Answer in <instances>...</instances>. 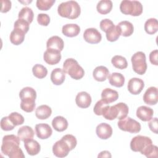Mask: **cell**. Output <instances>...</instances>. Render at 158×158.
Instances as JSON below:
<instances>
[{
	"label": "cell",
	"instance_id": "6da1fadb",
	"mask_svg": "<svg viewBox=\"0 0 158 158\" xmlns=\"http://www.w3.org/2000/svg\"><path fill=\"white\" fill-rule=\"evenodd\" d=\"M20 139L14 135H5L2 138L1 152L10 158H24L25 155L19 147Z\"/></svg>",
	"mask_w": 158,
	"mask_h": 158
},
{
	"label": "cell",
	"instance_id": "7a4b0ae2",
	"mask_svg": "<svg viewBox=\"0 0 158 158\" xmlns=\"http://www.w3.org/2000/svg\"><path fill=\"white\" fill-rule=\"evenodd\" d=\"M59 15L69 19H75L81 13V8L75 1H69L60 3L57 7Z\"/></svg>",
	"mask_w": 158,
	"mask_h": 158
},
{
	"label": "cell",
	"instance_id": "3957f363",
	"mask_svg": "<svg viewBox=\"0 0 158 158\" xmlns=\"http://www.w3.org/2000/svg\"><path fill=\"white\" fill-rule=\"evenodd\" d=\"M64 71L68 73L71 78L75 80H80L85 75L83 69L78 64V62L73 59H67L63 64Z\"/></svg>",
	"mask_w": 158,
	"mask_h": 158
},
{
	"label": "cell",
	"instance_id": "277c9868",
	"mask_svg": "<svg viewBox=\"0 0 158 158\" xmlns=\"http://www.w3.org/2000/svg\"><path fill=\"white\" fill-rule=\"evenodd\" d=\"M120 10L125 15L139 16L143 12V6L138 1H122L120 5Z\"/></svg>",
	"mask_w": 158,
	"mask_h": 158
},
{
	"label": "cell",
	"instance_id": "5b68a950",
	"mask_svg": "<svg viewBox=\"0 0 158 158\" xmlns=\"http://www.w3.org/2000/svg\"><path fill=\"white\" fill-rule=\"evenodd\" d=\"M132 67L135 72L139 75H143L147 70L146 55L143 52H135L131 58Z\"/></svg>",
	"mask_w": 158,
	"mask_h": 158
},
{
	"label": "cell",
	"instance_id": "8992f818",
	"mask_svg": "<svg viewBox=\"0 0 158 158\" xmlns=\"http://www.w3.org/2000/svg\"><path fill=\"white\" fill-rule=\"evenodd\" d=\"M117 125L121 130L131 133H137L141 130L140 123L129 117H126L120 120L117 123Z\"/></svg>",
	"mask_w": 158,
	"mask_h": 158
},
{
	"label": "cell",
	"instance_id": "52a82bcc",
	"mask_svg": "<svg viewBox=\"0 0 158 158\" xmlns=\"http://www.w3.org/2000/svg\"><path fill=\"white\" fill-rule=\"evenodd\" d=\"M152 141L150 138L142 135H137L133 138L130 141V148L134 152H140L141 154Z\"/></svg>",
	"mask_w": 158,
	"mask_h": 158
},
{
	"label": "cell",
	"instance_id": "ba28073f",
	"mask_svg": "<svg viewBox=\"0 0 158 158\" xmlns=\"http://www.w3.org/2000/svg\"><path fill=\"white\" fill-rule=\"evenodd\" d=\"M19 97L22 104H35L36 92L33 88L27 86L21 89Z\"/></svg>",
	"mask_w": 158,
	"mask_h": 158
},
{
	"label": "cell",
	"instance_id": "9c48e42d",
	"mask_svg": "<svg viewBox=\"0 0 158 158\" xmlns=\"http://www.w3.org/2000/svg\"><path fill=\"white\" fill-rule=\"evenodd\" d=\"M70 151L68 144L61 138L56 141L52 146V152L57 157H64Z\"/></svg>",
	"mask_w": 158,
	"mask_h": 158
},
{
	"label": "cell",
	"instance_id": "30bf717a",
	"mask_svg": "<svg viewBox=\"0 0 158 158\" xmlns=\"http://www.w3.org/2000/svg\"><path fill=\"white\" fill-rule=\"evenodd\" d=\"M84 40L90 44L99 43L102 39L101 33L95 28H89L85 30L83 33Z\"/></svg>",
	"mask_w": 158,
	"mask_h": 158
},
{
	"label": "cell",
	"instance_id": "8fae6325",
	"mask_svg": "<svg viewBox=\"0 0 158 158\" xmlns=\"http://www.w3.org/2000/svg\"><path fill=\"white\" fill-rule=\"evenodd\" d=\"M44 60L49 65H55L59 63L61 59L60 51L47 49L43 54Z\"/></svg>",
	"mask_w": 158,
	"mask_h": 158
},
{
	"label": "cell",
	"instance_id": "7c38bea8",
	"mask_svg": "<svg viewBox=\"0 0 158 158\" xmlns=\"http://www.w3.org/2000/svg\"><path fill=\"white\" fill-rule=\"evenodd\" d=\"M144 87V83L143 80L138 78H132L128 83L127 88L128 91L132 94H139Z\"/></svg>",
	"mask_w": 158,
	"mask_h": 158
},
{
	"label": "cell",
	"instance_id": "4fadbf2b",
	"mask_svg": "<svg viewBox=\"0 0 158 158\" xmlns=\"http://www.w3.org/2000/svg\"><path fill=\"white\" fill-rule=\"evenodd\" d=\"M144 102L148 105H155L158 101L157 88L151 86L146 89L143 95Z\"/></svg>",
	"mask_w": 158,
	"mask_h": 158
},
{
	"label": "cell",
	"instance_id": "5bb4252c",
	"mask_svg": "<svg viewBox=\"0 0 158 158\" xmlns=\"http://www.w3.org/2000/svg\"><path fill=\"white\" fill-rule=\"evenodd\" d=\"M35 132L38 138L44 139L51 136L52 130L48 124L42 123L35 125Z\"/></svg>",
	"mask_w": 158,
	"mask_h": 158
},
{
	"label": "cell",
	"instance_id": "9a60e30c",
	"mask_svg": "<svg viewBox=\"0 0 158 158\" xmlns=\"http://www.w3.org/2000/svg\"><path fill=\"white\" fill-rule=\"evenodd\" d=\"M97 136L102 139H107L112 135V128L111 126L106 123H99L96 128Z\"/></svg>",
	"mask_w": 158,
	"mask_h": 158
},
{
	"label": "cell",
	"instance_id": "2e32d148",
	"mask_svg": "<svg viewBox=\"0 0 158 158\" xmlns=\"http://www.w3.org/2000/svg\"><path fill=\"white\" fill-rule=\"evenodd\" d=\"M75 102L80 108H87L91 103V97L87 92L81 91L76 96Z\"/></svg>",
	"mask_w": 158,
	"mask_h": 158
},
{
	"label": "cell",
	"instance_id": "e0dca14e",
	"mask_svg": "<svg viewBox=\"0 0 158 158\" xmlns=\"http://www.w3.org/2000/svg\"><path fill=\"white\" fill-rule=\"evenodd\" d=\"M136 116L141 120L144 122L149 121L153 116V110L148 106H141L136 110Z\"/></svg>",
	"mask_w": 158,
	"mask_h": 158
},
{
	"label": "cell",
	"instance_id": "ac0fdd59",
	"mask_svg": "<svg viewBox=\"0 0 158 158\" xmlns=\"http://www.w3.org/2000/svg\"><path fill=\"white\" fill-rule=\"evenodd\" d=\"M64 43L63 40L58 36H52L49 38L46 42L47 49H54L59 51L63 50Z\"/></svg>",
	"mask_w": 158,
	"mask_h": 158
},
{
	"label": "cell",
	"instance_id": "d6986e66",
	"mask_svg": "<svg viewBox=\"0 0 158 158\" xmlns=\"http://www.w3.org/2000/svg\"><path fill=\"white\" fill-rule=\"evenodd\" d=\"M24 146L27 153L30 156L38 154L41 150V146L38 142L33 139H29L24 141Z\"/></svg>",
	"mask_w": 158,
	"mask_h": 158
},
{
	"label": "cell",
	"instance_id": "ffe728a7",
	"mask_svg": "<svg viewBox=\"0 0 158 158\" xmlns=\"http://www.w3.org/2000/svg\"><path fill=\"white\" fill-rule=\"evenodd\" d=\"M65 78V72L60 68L54 69L51 73V80L56 85L62 84Z\"/></svg>",
	"mask_w": 158,
	"mask_h": 158
},
{
	"label": "cell",
	"instance_id": "44dd1931",
	"mask_svg": "<svg viewBox=\"0 0 158 158\" xmlns=\"http://www.w3.org/2000/svg\"><path fill=\"white\" fill-rule=\"evenodd\" d=\"M109 71L107 67L103 65L96 67L93 72L94 79L98 81H104L108 77Z\"/></svg>",
	"mask_w": 158,
	"mask_h": 158
},
{
	"label": "cell",
	"instance_id": "7402d4cb",
	"mask_svg": "<svg viewBox=\"0 0 158 158\" xmlns=\"http://www.w3.org/2000/svg\"><path fill=\"white\" fill-rule=\"evenodd\" d=\"M102 99L107 104L113 102L118 98V93L117 91L111 88H105L101 93Z\"/></svg>",
	"mask_w": 158,
	"mask_h": 158
},
{
	"label": "cell",
	"instance_id": "603a6c76",
	"mask_svg": "<svg viewBox=\"0 0 158 158\" xmlns=\"http://www.w3.org/2000/svg\"><path fill=\"white\" fill-rule=\"evenodd\" d=\"M80 31V27L75 23H68L62 27V32L67 37H74L77 36Z\"/></svg>",
	"mask_w": 158,
	"mask_h": 158
},
{
	"label": "cell",
	"instance_id": "cb8c5ba5",
	"mask_svg": "<svg viewBox=\"0 0 158 158\" xmlns=\"http://www.w3.org/2000/svg\"><path fill=\"white\" fill-rule=\"evenodd\" d=\"M118 30L120 32V35L123 36H131L134 31V27L133 24L127 20H123L120 22L117 25Z\"/></svg>",
	"mask_w": 158,
	"mask_h": 158
},
{
	"label": "cell",
	"instance_id": "d4e9b609",
	"mask_svg": "<svg viewBox=\"0 0 158 158\" xmlns=\"http://www.w3.org/2000/svg\"><path fill=\"white\" fill-rule=\"evenodd\" d=\"M52 126L57 131H63L67 128L68 122L62 116H56L52 120Z\"/></svg>",
	"mask_w": 158,
	"mask_h": 158
},
{
	"label": "cell",
	"instance_id": "484cf974",
	"mask_svg": "<svg viewBox=\"0 0 158 158\" xmlns=\"http://www.w3.org/2000/svg\"><path fill=\"white\" fill-rule=\"evenodd\" d=\"M17 136L21 141L24 142L25 140L33 139L34 136V131L33 128L29 126H23L19 129L17 131Z\"/></svg>",
	"mask_w": 158,
	"mask_h": 158
},
{
	"label": "cell",
	"instance_id": "4316f807",
	"mask_svg": "<svg viewBox=\"0 0 158 158\" xmlns=\"http://www.w3.org/2000/svg\"><path fill=\"white\" fill-rule=\"evenodd\" d=\"M109 83L115 87H122L125 83V77L120 73L117 72H114L108 76Z\"/></svg>",
	"mask_w": 158,
	"mask_h": 158
},
{
	"label": "cell",
	"instance_id": "83f0119b",
	"mask_svg": "<svg viewBox=\"0 0 158 158\" xmlns=\"http://www.w3.org/2000/svg\"><path fill=\"white\" fill-rule=\"evenodd\" d=\"M52 114L51 108L48 105H41L38 106L35 111L36 117L40 120H45L49 118Z\"/></svg>",
	"mask_w": 158,
	"mask_h": 158
},
{
	"label": "cell",
	"instance_id": "f1b7e54d",
	"mask_svg": "<svg viewBox=\"0 0 158 158\" xmlns=\"http://www.w3.org/2000/svg\"><path fill=\"white\" fill-rule=\"evenodd\" d=\"M25 33L22 30L17 28H14L10 35V41L15 45L20 44L24 40Z\"/></svg>",
	"mask_w": 158,
	"mask_h": 158
},
{
	"label": "cell",
	"instance_id": "f546056e",
	"mask_svg": "<svg viewBox=\"0 0 158 158\" xmlns=\"http://www.w3.org/2000/svg\"><path fill=\"white\" fill-rule=\"evenodd\" d=\"M112 2L110 0H101L98 2L96 6L97 11L101 14H107L112 9Z\"/></svg>",
	"mask_w": 158,
	"mask_h": 158
},
{
	"label": "cell",
	"instance_id": "4dcf8cb0",
	"mask_svg": "<svg viewBox=\"0 0 158 158\" xmlns=\"http://www.w3.org/2000/svg\"><path fill=\"white\" fill-rule=\"evenodd\" d=\"M144 30L149 35H153L158 30L157 20L155 18L148 19L144 23Z\"/></svg>",
	"mask_w": 158,
	"mask_h": 158
},
{
	"label": "cell",
	"instance_id": "1f68e13d",
	"mask_svg": "<svg viewBox=\"0 0 158 158\" xmlns=\"http://www.w3.org/2000/svg\"><path fill=\"white\" fill-rule=\"evenodd\" d=\"M18 17L19 19L25 20L29 23H31L33 20L34 14L31 8L25 7L22 8V9L20 10Z\"/></svg>",
	"mask_w": 158,
	"mask_h": 158
},
{
	"label": "cell",
	"instance_id": "d6a6232c",
	"mask_svg": "<svg viewBox=\"0 0 158 158\" xmlns=\"http://www.w3.org/2000/svg\"><path fill=\"white\" fill-rule=\"evenodd\" d=\"M102 115L107 120H112L117 117V110L115 106H107L102 111Z\"/></svg>",
	"mask_w": 158,
	"mask_h": 158
},
{
	"label": "cell",
	"instance_id": "836d02e7",
	"mask_svg": "<svg viewBox=\"0 0 158 158\" xmlns=\"http://www.w3.org/2000/svg\"><path fill=\"white\" fill-rule=\"evenodd\" d=\"M111 62L115 68L118 69H124L128 66L126 58L119 55L114 56L111 59Z\"/></svg>",
	"mask_w": 158,
	"mask_h": 158
},
{
	"label": "cell",
	"instance_id": "e575fe53",
	"mask_svg": "<svg viewBox=\"0 0 158 158\" xmlns=\"http://www.w3.org/2000/svg\"><path fill=\"white\" fill-rule=\"evenodd\" d=\"M32 72L35 77L41 79L44 78L48 74L47 69L41 64H35L32 68Z\"/></svg>",
	"mask_w": 158,
	"mask_h": 158
},
{
	"label": "cell",
	"instance_id": "d590c367",
	"mask_svg": "<svg viewBox=\"0 0 158 158\" xmlns=\"http://www.w3.org/2000/svg\"><path fill=\"white\" fill-rule=\"evenodd\" d=\"M117 110V118L121 120L127 116L128 114V107L124 102H119L115 105Z\"/></svg>",
	"mask_w": 158,
	"mask_h": 158
},
{
	"label": "cell",
	"instance_id": "8d00e7d4",
	"mask_svg": "<svg viewBox=\"0 0 158 158\" xmlns=\"http://www.w3.org/2000/svg\"><path fill=\"white\" fill-rule=\"evenodd\" d=\"M107 40L110 42L117 41L120 36V32L117 26H114L109 30L106 32Z\"/></svg>",
	"mask_w": 158,
	"mask_h": 158
},
{
	"label": "cell",
	"instance_id": "74e56055",
	"mask_svg": "<svg viewBox=\"0 0 158 158\" xmlns=\"http://www.w3.org/2000/svg\"><path fill=\"white\" fill-rule=\"evenodd\" d=\"M55 2V0H37L36 4L38 9L41 10H48L52 6Z\"/></svg>",
	"mask_w": 158,
	"mask_h": 158
},
{
	"label": "cell",
	"instance_id": "f35d334b",
	"mask_svg": "<svg viewBox=\"0 0 158 158\" xmlns=\"http://www.w3.org/2000/svg\"><path fill=\"white\" fill-rule=\"evenodd\" d=\"M141 154L144 155L148 158L157 157L158 155V148L156 146L151 144L143 151Z\"/></svg>",
	"mask_w": 158,
	"mask_h": 158
},
{
	"label": "cell",
	"instance_id": "ab89813d",
	"mask_svg": "<svg viewBox=\"0 0 158 158\" xmlns=\"http://www.w3.org/2000/svg\"><path fill=\"white\" fill-rule=\"evenodd\" d=\"M30 23L25 20L18 19L14 23V28H17L22 30L25 33H27L29 30Z\"/></svg>",
	"mask_w": 158,
	"mask_h": 158
},
{
	"label": "cell",
	"instance_id": "60d3db41",
	"mask_svg": "<svg viewBox=\"0 0 158 158\" xmlns=\"http://www.w3.org/2000/svg\"><path fill=\"white\" fill-rule=\"evenodd\" d=\"M9 117L13 124L16 127L20 125H22L24 122V118L19 113L14 112L10 113L9 115Z\"/></svg>",
	"mask_w": 158,
	"mask_h": 158
},
{
	"label": "cell",
	"instance_id": "b9f144b4",
	"mask_svg": "<svg viewBox=\"0 0 158 158\" xmlns=\"http://www.w3.org/2000/svg\"><path fill=\"white\" fill-rule=\"evenodd\" d=\"M15 125L10 120L9 116L4 117L1 120V127L4 131L12 130L15 128Z\"/></svg>",
	"mask_w": 158,
	"mask_h": 158
},
{
	"label": "cell",
	"instance_id": "7bdbcfd3",
	"mask_svg": "<svg viewBox=\"0 0 158 158\" xmlns=\"http://www.w3.org/2000/svg\"><path fill=\"white\" fill-rule=\"evenodd\" d=\"M62 139L68 144L70 151L73 150L77 146V141L76 138L72 135H65L62 137Z\"/></svg>",
	"mask_w": 158,
	"mask_h": 158
},
{
	"label": "cell",
	"instance_id": "ee69618b",
	"mask_svg": "<svg viewBox=\"0 0 158 158\" xmlns=\"http://www.w3.org/2000/svg\"><path fill=\"white\" fill-rule=\"evenodd\" d=\"M108 105H109V104L104 102L102 99L98 101L96 103L95 106H94L93 111H94V114L97 115H102V111L104 110V108Z\"/></svg>",
	"mask_w": 158,
	"mask_h": 158
},
{
	"label": "cell",
	"instance_id": "f6af8a7d",
	"mask_svg": "<svg viewBox=\"0 0 158 158\" xmlns=\"http://www.w3.org/2000/svg\"><path fill=\"white\" fill-rule=\"evenodd\" d=\"M114 26V24L112 20L108 19H105L100 22V28L102 31L107 32L111 28Z\"/></svg>",
	"mask_w": 158,
	"mask_h": 158
},
{
	"label": "cell",
	"instance_id": "bcb514c9",
	"mask_svg": "<svg viewBox=\"0 0 158 158\" xmlns=\"http://www.w3.org/2000/svg\"><path fill=\"white\" fill-rule=\"evenodd\" d=\"M37 22L42 26H48L50 22V17L46 14L40 13L37 16Z\"/></svg>",
	"mask_w": 158,
	"mask_h": 158
},
{
	"label": "cell",
	"instance_id": "7dc6e473",
	"mask_svg": "<svg viewBox=\"0 0 158 158\" xmlns=\"http://www.w3.org/2000/svg\"><path fill=\"white\" fill-rule=\"evenodd\" d=\"M148 125L149 127V129L154 132V133L157 134V129H158V123H157V118L155 117V118H152L149 123H148Z\"/></svg>",
	"mask_w": 158,
	"mask_h": 158
},
{
	"label": "cell",
	"instance_id": "c3c4849f",
	"mask_svg": "<svg viewBox=\"0 0 158 158\" xmlns=\"http://www.w3.org/2000/svg\"><path fill=\"white\" fill-rule=\"evenodd\" d=\"M11 1L9 0H2L1 1V12L2 13H6L9 11V10L11 9Z\"/></svg>",
	"mask_w": 158,
	"mask_h": 158
},
{
	"label": "cell",
	"instance_id": "681fc988",
	"mask_svg": "<svg viewBox=\"0 0 158 158\" xmlns=\"http://www.w3.org/2000/svg\"><path fill=\"white\" fill-rule=\"evenodd\" d=\"M157 55H158L157 49H155V50L151 51V53L149 54V60L152 64L155 65H158Z\"/></svg>",
	"mask_w": 158,
	"mask_h": 158
},
{
	"label": "cell",
	"instance_id": "f907efd6",
	"mask_svg": "<svg viewBox=\"0 0 158 158\" xmlns=\"http://www.w3.org/2000/svg\"><path fill=\"white\" fill-rule=\"evenodd\" d=\"M98 157H111V154L109 151H104L101 152L98 156Z\"/></svg>",
	"mask_w": 158,
	"mask_h": 158
}]
</instances>
